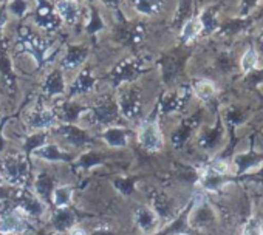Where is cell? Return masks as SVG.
<instances>
[{
	"mask_svg": "<svg viewBox=\"0 0 263 235\" xmlns=\"http://www.w3.org/2000/svg\"><path fill=\"white\" fill-rule=\"evenodd\" d=\"M135 136H137L138 144L147 152L155 153L164 147V135H163V130H161L158 121H155V120L141 121L138 124Z\"/></svg>",
	"mask_w": 263,
	"mask_h": 235,
	"instance_id": "6da1fadb",
	"label": "cell"
},
{
	"mask_svg": "<svg viewBox=\"0 0 263 235\" xmlns=\"http://www.w3.org/2000/svg\"><path fill=\"white\" fill-rule=\"evenodd\" d=\"M59 116L50 107H37L27 113L25 127L30 132H48L59 126Z\"/></svg>",
	"mask_w": 263,
	"mask_h": 235,
	"instance_id": "7a4b0ae2",
	"label": "cell"
},
{
	"mask_svg": "<svg viewBox=\"0 0 263 235\" xmlns=\"http://www.w3.org/2000/svg\"><path fill=\"white\" fill-rule=\"evenodd\" d=\"M0 169H2L4 178L17 186L24 187V183L27 180L28 173V158L27 156H19V155H11L4 158V161L0 163Z\"/></svg>",
	"mask_w": 263,
	"mask_h": 235,
	"instance_id": "3957f363",
	"label": "cell"
},
{
	"mask_svg": "<svg viewBox=\"0 0 263 235\" xmlns=\"http://www.w3.org/2000/svg\"><path fill=\"white\" fill-rule=\"evenodd\" d=\"M34 24L41 30L47 33H54L61 28V19L54 10V5L48 0H36V10H34Z\"/></svg>",
	"mask_w": 263,
	"mask_h": 235,
	"instance_id": "277c9868",
	"label": "cell"
},
{
	"mask_svg": "<svg viewBox=\"0 0 263 235\" xmlns=\"http://www.w3.org/2000/svg\"><path fill=\"white\" fill-rule=\"evenodd\" d=\"M30 227V218H27L17 209L5 210L0 215V233L2 235H24Z\"/></svg>",
	"mask_w": 263,
	"mask_h": 235,
	"instance_id": "5b68a950",
	"label": "cell"
},
{
	"mask_svg": "<svg viewBox=\"0 0 263 235\" xmlns=\"http://www.w3.org/2000/svg\"><path fill=\"white\" fill-rule=\"evenodd\" d=\"M30 156L36 158L39 161H44V163H50V164L68 163L71 160V153L68 150H64L59 144L50 143V141H47L45 144H42L41 147L33 150Z\"/></svg>",
	"mask_w": 263,
	"mask_h": 235,
	"instance_id": "8992f818",
	"label": "cell"
},
{
	"mask_svg": "<svg viewBox=\"0 0 263 235\" xmlns=\"http://www.w3.org/2000/svg\"><path fill=\"white\" fill-rule=\"evenodd\" d=\"M134 221H135L138 230L143 235L155 233L158 230V227H160L158 213L149 206H140L134 213Z\"/></svg>",
	"mask_w": 263,
	"mask_h": 235,
	"instance_id": "52a82bcc",
	"label": "cell"
},
{
	"mask_svg": "<svg viewBox=\"0 0 263 235\" xmlns=\"http://www.w3.org/2000/svg\"><path fill=\"white\" fill-rule=\"evenodd\" d=\"M118 110L128 120L135 118L141 110V99L134 88H127L118 99Z\"/></svg>",
	"mask_w": 263,
	"mask_h": 235,
	"instance_id": "ba28073f",
	"label": "cell"
},
{
	"mask_svg": "<svg viewBox=\"0 0 263 235\" xmlns=\"http://www.w3.org/2000/svg\"><path fill=\"white\" fill-rule=\"evenodd\" d=\"M53 5L62 24L71 27L79 21L81 8L76 0H54Z\"/></svg>",
	"mask_w": 263,
	"mask_h": 235,
	"instance_id": "9c48e42d",
	"label": "cell"
},
{
	"mask_svg": "<svg viewBox=\"0 0 263 235\" xmlns=\"http://www.w3.org/2000/svg\"><path fill=\"white\" fill-rule=\"evenodd\" d=\"M88 57V51L87 48L84 47H71L67 50L65 56L62 57V62H61V71L62 73H73V71H78L85 59Z\"/></svg>",
	"mask_w": 263,
	"mask_h": 235,
	"instance_id": "30bf717a",
	"label": "cell"
},
{
	"mask_svg": "<svg viewBox=\"0 0 263 235\" xmlns=\"http://www.w3.org/2000/svg\"><path fill=\"white\" fill-rule=\"evenodd\" d=\"M76 187L73 184L64 183V184H56L50 193V203L53 204L54 209H65L70 207L74 198Z\"/></svg>",
	"mask_w": 263,
	"mask_h": 235,
	"instance_id": "8fae6325",
	"label": "cell"
},
{
	"mask_svg": "<svg viewBox=\"0 0 263 235\" xmlns=\"http://www.w3.org/2000/svg\"><path fill=\"white\" fill-rule=\"evenodd\" d=\"M128 136H130V132L125 129V127H121V126H108L107 129L102 130V140L104 143L111 147V149H122L127 146L128 143Z\"/></svg>",
	"mask_w": 263,
	"mask_h": 235,
	"instance_id": "7c38bea8",
	"label": "cell"
},
{
	"mask_svg": "<svg viewBox=\"0 0 263 235\" xmlns=\"http://www.w3.org/2000/svg\"><path fill=\"white\" fill-rule=\"evenodd\" d=\"M130 5L141 16H155L163 8V0H130Z\"/></svg>",
	"mask_w": 263,
	"mask_h": 235,
	"instance_id": "4fadbf2b",
	"label": "cell"
},
{
	"mask_svg": "<svg viewBox=\"0 0 263 235\" xmlns=\"http://www.w3.org/2000/svg\"><path fill=\"white\" fill-rule=\"evenodd\" d=\"M51 223H53V226H54L58 230H61V232L68 230L71 226L76 224L74 213L70 210V207H65V209H54Z\"/></svg>",
	"mask_w": 263,
	"mask_h": 235,
	"instance_id": "5bb4252c",
	"label": "cell"
},
{
	"mask_svg": "<svg viewBox=\"0 0 263 235\" xmlns=\"http://www.w3.org/2000/svg\"><path fill=\"white\" fill-rule=\"evenodd\" d=\"M65 91V81L64 73L61 70H54L45 81V93L48 96H58Z\"/></svg>",
	"mask_w": 263,
	"mask_h": 235,
	"instance_id": "9a60e30c",
	"label": "cell"
},
{
	"mask_svg": "<svg viewBox=\"0 0 263 235\" xmlns=\"http://www.w3.org/2000/svg\"><path fill=\"white\" fill-rule=\"evenodd\" d=\"M203 28H204V25L200 17H191L181 28V39L184 42H191L200 36Z\"/></svg>",
	"mask_w": 263,
	"mask_h": 235,
	"instance_id": "2e32d148",
	"label": "cell"
},
{
	"mask_svg": "<svg viewBox=\"0 0 263 235\" xmlns=\"http://www.w3.org/2000/svg\"><path fill=\"white\" fill-rule=\"evenodd\" d=\"M91 85H93V76L88 70H84L82 73L76 76L73 87H71V94H84L90 91Z\"/></svg>",
	"mask_w": 263,
	"mask_h": 235,
	"instance_id": "e0dca14e",
	"label": "cell"
},
{
	"mask_svg": "<svg viewBox=\"0 0 263 235\" xmlns=\"http://www.w3.org/2000/svg\"><path fill=\"white\" fill-rule=\"evenodd\" d=\"M194 91H195L197 97H200L201 101H209V99H212L215 96L217 88L211 81L200 79V81H197L194 84Z\"/></svg>",
	"mask_w": 263,
	"mask_h": 235,
	"instance_id": "ac0fdd59",
	"label": "cell"
},
{
	"mask_svg": "<svg viewBox=\"0 0 263 235\" xmlns=\"http://www.w3.org/2000/svg\"><path fill=\"white\" fill-rule=\"evenodd\" d=\"M257 62H258V56H257V53H255L252 48L246 50V51H245V54L241 56V62H240L243 73H249V71H252V70L257 67Z\"/></svg>",
	"mask_w": 263,
	"mask_h": 235,
	"instance_id": "d6986e66",
	"label": "cell"
},
{
	"mask_svg": "<svg viewBox=\"0 0 263 235\" xmlns=\"http://www.w3.org/2000/svg\"><path fill=\"white\" fill-rule=\"evenodd\" d=\"M241 235H261V226H260V223H258L255 218L249 220V221L245 224Z\"/></svg>",
	"mask_w": 263,
	"mask_h": 235,
	"instance_id": "ffe728a7",
	"label": "cell"
},
{
	"mask_svg": "<svg viewBox=\"0 0 263 235\" xmlns=\"http://www.w3.org/2000/svg\"><path fill=\"white\" fill-rule=\"evenodd\" d=\"M67 235H90V232H88L84 226L74 224V226H71V227L67 230Z\"/></svg>",
	"mask_w": 263,
	"mask_h": 235,
	"instance_id": "44dd1931",
	"label": "cell"
},
{
	"mask_svg": "<svg viewBox=\"0 0 263 235\" xmlns=\"http://www.w3.org/2000/svg\"><path fill=\"white\" fill-rule=\"evenodd\" d=\"M228 169H229V166H228V163H224V161H218V163H215V164L212 166V170H214L217 175H223V173H226V172H228Z\"/></svg>",
	"mask_w": 263,
	"mask_h": 235,
	"instance_id": "7402d4cb",
	"label": "cell"
},
{
	"mask_svg": "<svg viewBox=\"0 0 263 235\" xmlns=\"http://www.w3.org/2000/svg\"><path fill=\"white\" fill-rule=\"evenodd\" d=\"M7 21H8L7 19V13L0 10V36H2V33H4V28L7 25Z\"/></svg>",
	"mask_w": 263,
	"mask_h": 235,
	"instance_id": "603a6c76",
	"label": "cell"
},
{
	"mask_svg": "<svg viewBox=\"0 0 263 235\" xmlns=\"http://www.w3.org/2000/svg\"><path fill=\"white\" fill-rule=\"evenodd\" d=\"M102 2L108 7V8H116L122 0H102Z\"/></svg>",
	"mask_w": 263,
	"mask_h": 235,
	"instance_id": "cb8c5ba5",
	"label": "cell"
},
{
	"mask_svg": "<svg viewBox=\"0 0 263 235\" xmlns=\"http://www.w3.org/2000/svg\"><path fill=\"white\" fill-rule=\"evenodd\" d=\"M11 0H0V4H10Z\"/></svg>",
	"mask_w": 263,
	"mask_h": 235,
	"instance_id": "d4e9b609",
	"label": "cell"
},
{
	"mask_svg": "<svg viewBox=\"0 0 263 235\" xmlns=\"http://www.w3.org/2000/svg\"><path fill=\"white\" fill-rule=\"evenodd\" d=\"M0 235H2V233H0Z\"/></svg>",
	"mask_w": 263,
	"mask_h": 235,
	"instance_id": "484cf974",
	"label": "cell"
}]
</instances>
